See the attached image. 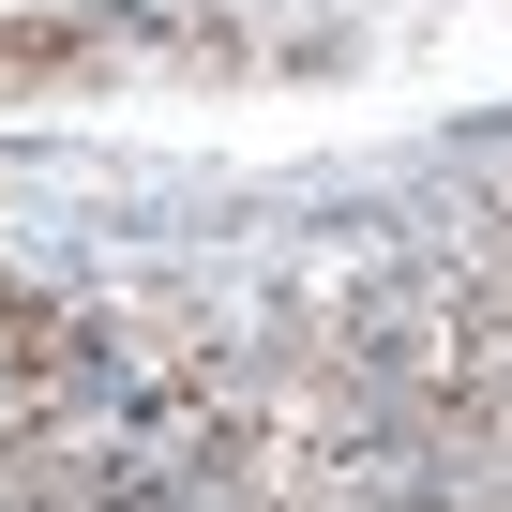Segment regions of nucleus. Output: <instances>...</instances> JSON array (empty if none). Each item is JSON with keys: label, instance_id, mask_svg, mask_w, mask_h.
Listing matches in <instances>:
<instances>
[{"label": "nucleus", "instance_id": "1", "mask_svg": "<svg viewBox=\"0 0 512 512\" xmlns=\"http://www.w3.org/2000/svg\"><path fill=\"white\" fill-rule=\"evenodd\" d=\"M121 31L106 16H46V31H0V91H46V76H106Z\"/></svg>", "mask_w": 512, "mask_h": 512}]
</instances>
